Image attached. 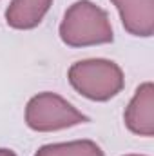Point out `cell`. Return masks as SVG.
Returning <instances> with one entry per match:
<instances>
[{
	"instance_id": "ba28073f",
	"label": "cell",
	"mask_w": 154,
	"mask_h": 156,
	"mask_svg": "<svg viewBox=\"0 0 154 156\" xmlns=\"http://www.w3.org/2000/svg\"><path fill=\"white\" fill-rule=\"evenodd\" d=\"M0 156H16V154L9 149H0Z\"/></svg>"
},
{
	"instance_id": "52a82bcc",
	"label": "cell",
	"mask_w": 154,
	"mask_h": 156,
	"mask_svg": "<svg viewBox=\"0 0 154 156\" xmlns=\"http://www.w3.org/2000/svg\"><path fill=\"white\" fill-rule=\"evenodd\" d=\"M35 156H103V151L93 140H75L42 145Z\"/></svg>"
},
{
	"instance_id": "9c48e42d",
	"label": "cell",
	"mask_w": 154,
	"mask_h": 156,
	"mask_svg": "<svg viewBox=\"0 0 154 156\" xmlns=\"http://www.w3.org/2000/svg\"><path fill=\"white\" fill-rule=\"evenodd\" d=\"M125 156H143V154H125Z\"/></svg>"
},
{
	"instance_id": "6da1fadb",
	"label": "cell",
	"mask_w": 154,
	"mask_h": 156,
	"mask_svg": "<svg viewBox=\"0 0 154 156\" xmlns=\"http://www.w3.org/2000/svg\"><path fill=\"white\" fill-rule=\"evenodd\" d=\"M60 38L69 47H89L114 40L109 15L91 0H78L64 15Z\"/></svg>"
},
{
	"instance_id": "5b68a950",
	"label": "cell",
	"mask_w": 154,
	"mask_h": 156,
	"mask_svg": "<svg viewBox=\"0 0 154 156\" xmlns=\"http://www.w3.org/2000/svg\"><path fill=\"white\" fill-rule=\"evenodd\" d=\"M116 5L121 24L134 37H152L154 33V0H111Z\"/></svg>"
},
{
	"instance_id": "7a4b0ae2",
	"label": "cell",
	"mask_w": 154,
	"mask_h": 156,
	"mask_svg": "<svg viewBox=\"0 0 154 156\" xmlns=\"http://www.w3.org/2000/svg\"><path fill=\"white\" fill-rule=\"evenodd\" d=\"M67 78L76 93L94 102L114 98L125 83L121 67L105 58L80 60L69 67Z\"/></svg>"
},
{
	"instance_id": "277c9868",
	"label": "cell",
	"mask_w": 154,
	"mask_h": 156,
	"mask_svg": "<svg viewBox=\"0 0 154 156\" xmlns=\"http://www.w3.org/2000/svg\"><path fill=\"white\" fill-rule=\"evenodd\" d=\"M125 125L131 133L140 136H152L154 134V85L152 82L142 83L132 100L125 109Z\"/></svg>"
},
{
	"instance_id": "8992f818",
	"label": "cell",
	"mask_w": 154,
	"mask_h": 156,
	"mask_svg": "<svg viewBox=\"0 0 154 156\" xmlns=\"http://www.w3.org/2000/svg\"><path fill=\"white\" fill-rule=\"evenodd\" d=\"M53 0H11L5 9V22L13 29H35L47 15Z\"/></svg>"
},
{
	"instance_id": "3957f363",
	"label": "cell",
	"mask_w": 154,
	"mask_h": 156,
	"mask_svg": "<svg viewBox=\"0 0 154 156\" xmlns=\"http://www.w3.org/2000/svg\"><path fill=\"white\" fill-rule=\"evenodd\" d=\"M85 122L89 118L56 93H38L26 105V123L37 133H53Z\"/></svg>"
}]
</instances>
